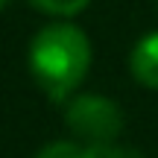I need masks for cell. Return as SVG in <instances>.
<instances>
[{
    "mask_svg": "<svg viewBox=\"0 0 158 158\" xmlns=\"http://www.w3.org/2000/svg\"><path fill=\"white\" fill-rule=\"evenodd\" d=\"M97 158H143V155L132 147H108V149H100Z\"/></svg>",
    "mask_w": 158,
    "mask_h": 158,
    "instance_id": "obj_6",
    "label": "cell"
},
{
    "mask_svg": "<svg viewBox=\"0 0 158 158\" xmlns=\"http://www.w3.org/2000/svg\"><path fill=\"white\" fill-rule=\"evenodd\" d=\"M64 123L88 149H108L123 132V111L114 100L100 94H76L68 100Z\"/></svg>",
    "mask_w": 158,
    "mask_h": 158,
    "instance_id": "obj_2",
    "label": "cell"
},
{
    "mask_svg": "<svg viewBox=\"0 0 158 158\" xmlns=\"http://www.w3.org/2000/svg\"><path fill=\"white\" fill-rule=\"evenodd\" d=\"M6 3H9V0H0V9H3V6H6Z\"/></svg>",
    "mask_w": 158,
    "mask_h": 158,
    "instance_id": "obj_7",
    "label": "cell"
},
{
    "mask_svg": "<svg viewBox=\"0 0 158 158\" xmlns=\"http://www.w3.org/2000/svg\"><path fill=\"white\" fill-rule=\"evenodd\" d=\"M88 3L91 0H29V6L53 18H73L82 9H88Z\"/></svg>",
    "mask_w": 158,
    "mask_h": 158,
    "instance_id": "obj_5",
    "label": "cell"
},
{
    "mask_svg": "<svg viewBox=\"0 0 158 158\" xmlns=\"http://www.w3.org/2000/svg\"><path fill=\"white\" fill-rule=\"evenodd\" d=\"M129 70L143 88L158 91V32H149L132 47Z\"/></svg>",
    "mask_w": 158,
    "mask_h": 158,
    "instance_id": "obj_3",
    "label": "cell"
},
{
    "mask_svg": "<svg viewBox=\"0 0 158 158\" xmlns=\"http://www.w3.org/2000/svg\"><path fill=\"white\" fill-rule=\"evenodd\" d=\"M35 158H97V149H88L79 141H53Z\"/></svg>",
    "mask_w": 158,
    "mask_h": 158,
    "instance_id": "obj_4",
    "label": "cell"
},
{
    "mask_svg": "<svg viewBox=\"0 0 158 158\" xmlns=\"http://www.w3.org/2000/svg\"><path fill=\"white\" fill-rule=\"evenodd\" d=\"M29 76L47 100H70L91 68V41L76 23L53 21L41 27L29 41L27 53Z\"/></svg>",
    "mask_w": 158,
    "mask_h": 158,
    "instance_id": "obj_1",
    "label": "cell"
}]
</instances>
